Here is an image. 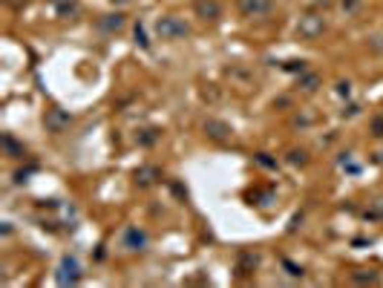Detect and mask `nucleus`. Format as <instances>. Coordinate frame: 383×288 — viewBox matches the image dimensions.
<instances>
[{
  "instance_id": "obj_17",
  "label": "nucleus",
  "mask_w": 383,
  "mask_h": 288,
  "mask_svg": "<svg viewBox=\"0 0 383 288\" xmlns=\"http://www.w3.org/2000/svg\"><path fill=\"white\" fill-rule=\"evenodd\" d=\"M317 3H329V0H317Z\"/></svg>"
},
{
  "instance_id": "obj_2",
  "label": "nucleus",
  "mask_w": 383,
  "mask_h": 288,
  "mask_svg": "<svg viewBox=\"0 0 383 288\" xmlns=\"http://www.w3.org/2000/svg\"><path fill=\"white\" fill-rule=\"evenodd\" d=\"M323 32H326V20H323L320 15H305V18H300V23H297V35L305 38V41H314V38H320Z\"/></svg>"
},
{
  "instance_id": "obj_11",
  "label": "nucleus",
  "mask_w": 383,
  "mask_h": 288,
  "mask_svg": "<svg viewBox=\"0 0 383 288\" xmlns=\"http://www.w3.org/2000/svg\"><path fill=\"white\" fill-rule=\"evenodd\" d=\"M317 81H320L317 75H305V78H300V87H303L305 92H311V90H317Z\"/></svg>"
},
{
  "instance_id": "obj_3",
  "label": "nucleus",
  "mask_w": 383,
  "mask_h": 288,
  "mask_svg": "<svg viewBox=\"0 0 383 288\" xmlns=\"http://www.w3.org/2000/svg\"><path fill=\"white\" fill-rule=\"evenodd\" d=\"M236 6H239V12L245 15V18H259V15H265V12H271V0H236Z\"/></svg>"
},
{
  "instance_id": "obj_13",
  "label": "nucleus",
  "mask_w": 383,
  "mask_h": 288,
  "mask_svg": "<svg viewBox=\"0 0 383 288\" xmlns=\"http://www.w3.org/2000/svg\"><path fill=\"white\" fill-rule=\"evenodd\" d=\"M58 12H78V6H75V3H66V0H61V3H58Z\"/></svg>"
},
{
  "instance_id": "obj_5",
  "label": "nucleus",
  "mask_w": 383,
  "mask_h": 288,
  "mask_svg": "<svg viewBox=\"0 0 383 288\" xmlns=\"http://www.w3.org/2000/svg\"><path fill=\"white\" fill-rule=\"evenodd\" d=\"M124 245L130 251H144V245H147V234L138 231V228H127L124 231Z\"/></svg>"
},
{
  "instance_id": "obj_16",
  "label": "nucleus",
  "mask_w": 383,
  "mask_h": 288,
  "mask_svg": "<svg viewBox=\"0 0 383 288\" xmlns=\"http://www.w3.org/2000/svg\"><path fill=\"white\" fill-rule=\"evenodd\" d=\"M337 92H340V95H349V92H352V87H349V84H340Z\"/></svg>"
},
{
  "instance_id": "obj_7",
  "label": "nucleus",
  "mask_w": 383,
  "mask_h": 288,
  "mask_svg": "<svg viewBox=\"0 0 383 288\" xmlns=\"http://www.w3.org/2000/svg\"><path fill=\"white\" fill-rule=\"evenodd\" d=\"M205 130H207V135H214V138H228V135H231V127L222 124V121H207Z\"/></svg>"
},
{
  "instance_id": "obj_15",
  "label": "nucleus",
  "mask_w": 383,
  "mask_h": 288,
  "mask_svg": "<svg viewBox=\"0 0 383 288\" xmlns=\"http://www.w3.org/2000/svg\"><path fill=\"white\" fill-rule=\"evenodd\" d=\"M291 162H300V164H305V153H303V150H294V153H291Z\"/></svg>"
},
{
  "instance_id": "obj_14",
  "label": "nucleus",
  "mask_w": 383,
  "mask_h": 288,
  "mask_svg": "<svg viewBox=\"0 0 383 288\" xmlns=\"http://www.w3.org/2000/svg\"><path fill=\"white\" fill-rule=\"evenodd\" d=\"M372 130H374V135H383V118H374V121H372Z\"/></svg>"
},
{
  "instance_id": "obj_4",
  "label": "nucleus",
  "mask_w": 383,
  "mask_h": 288,
  "mask_svg": "<svg viewBox=\"0 0 383 288\" xmlns=\"http://www.w3.org/2000/svg\"><path fill=\"white\" fill-rule=\"evenodd\" d=\"M196 15L205 20H219L222 18V6L216 0H199L196 3Z\"/></svg>"
},
{
  "instance_id": "obj_10",
  "label": "nucleus",
  "mask_w": 383,
  "mask_h": 288,
  "mask_svg": "<svg viewBox=\"0 0 383 288\" xmlns=\"http://www.w3.org/2000/svg\"><path fill=\"white\" fill-rule=\"evenodd\" d=\"M3 147H6V153L9 156H23V147H18L12 135H3Z\"/></svg>"
},
{
  "instance_id": "obj_9",
  "label": "nucleus",
  "mask_w": 383,
  "mask_h": 288,
  "mask_svg": "<svg viewBox=\"0 0 383 288\" xmlns=\"http://www.w3.org/2000/svg\"><path fill=\"white\" fill-rule=\"evenodd\" d=\"M156 176H161L156 167H142V170H135V182H138V185H150V182H156Z\"/></svg>"
},
{
  "instance_id": "obj_12",
  "label": "nucleus",
  "mask_w": 383,
  "mask_h": 288,
  "mask_svg": "<svg viewBox=\"0 0 383 288\" xmlns=\"http://www.w3.org/2000/svg\"><path fill=\"white\" fill-rule=\"evenodd\" d=\"M340 9L346 12V15H357V9H360V0H343V3H340Z\"/></svg>"
},
{
  "instance_id": "obj_8",
  "label": "nucleus",
  "mask_w": 383,
  "mask_h": 288,
  "mask_svg": "<svg viewBox=\"0 0 383 288\" xmlns=\"http://www.w3.org/2000/svg\"><path fill=\"white\" fill-rule=\"evenodd\" d=\"M98 26L104 32H118V29L124 26V15H107V20H98Z\"/></svg>"
},
{
  "instance_id": "obj_1",
  "label": "nucleus",
  "mask_w": 383,
  "mask_h": 288,
  "mask_svg": "<svg viewBox=\"0 0 383 288\" xmlns=\"http://www.w3.org/2000/svg\"><path fill=\"white\" fill-rule=\"evenodd\" d=\"M156 32H159L161 41H179V38H187L190 35V26H187L182 18H161L159 23H156Z\"/></svg>"
},
{
  "instance_id": "obj_6",
  "label": "nucleus",
  "mask_w": 383,
  "mask_h": 288,
  "mask_svg": "<svg viewBox=\"0 0 383 288\" xmlns=\"http://www.w3.org/2000/svg\"><path fill=\"white\" fill-rule=\"evenodd\" d=\"M69 121H72V118L66 116L63 110H49V113H46V127L55 130V133H61L63 127H69Z\"/></svg>"
}]
</instances>
